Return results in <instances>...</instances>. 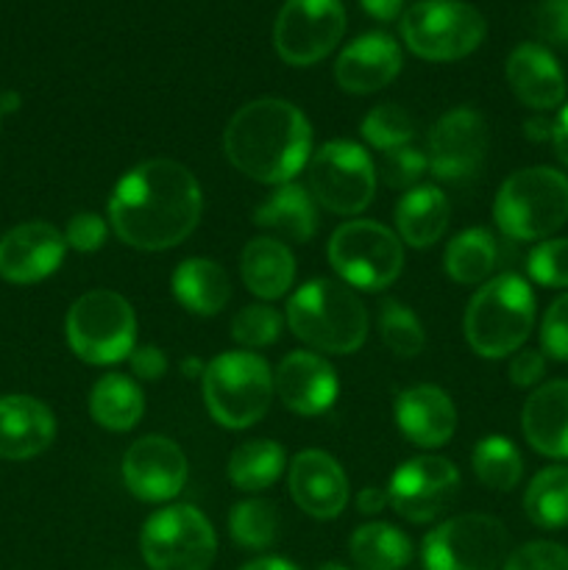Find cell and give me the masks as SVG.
Listing matches in <instances>:
<instances>
[{
  "mask_svg": "<svg viewBox=\"0 0 568 570\" xmlns=\"http://www.w3.org/2000/svg\"><path fill=\"white\" fill-rule=\"evenodd\" d=\"M287 326L315 354H354L365 345L368 309L349 284L312 278L290 298Z\"/></svg>",
  "mask_w": 568,
  "mask_h": 570,
  "instance_id": "cell-3",
  "label": "cell"
},
{
  "mask_svg": "<svg viewBox=\"0 0 568 570\" xmlns=\"http://www.w3.org/2000/svg\"><path fill=\"white\" fill-rule=\"evenodd\" d=\"M540 348L557 362H568V293L551 301L540 323Z\"/></svg>",
  "mask_w": 568,
  "mask_h": 570,
  "instance_id": "cell-42",
  "label": "cell"
},
{
  "mask_svg": "<svg viewBox=\"0 0 568 570\" xmlns=\"http://www.w3.org/2000/svg\"><path fill=\"white\" fill-rule=\"evenodd\" d=\"M239 570H298V568L287 560H278V557H262V560L248 562V566Z\"/></svg>",
  "mask_w": 568,
  "mask_h": 570,
  "instance_id": "cell-51",
  "label": "cell"
},
{
  "mask_svg": "<svg viewBox=\"0 0 568 570\" xmlns=\"http://www.w3.org/2000/svg\"><path fill=\"white\" fill-rule=\"evenodd\" d=\"M535 326V295L516 273L484 282L466 309V340L482 360H505L523 348Z\"/></svg>",
  "mask_w": 568,
  "mask_h": 570,
  "instance_id": "cell-4",
  "label": "cell"
},
{
  "mask_svg": "<svg viewBox=\"0 0 568 570\" xmlns=\"http://www.w3.org/2000/svg\"><path fill=\"white\" fill-rule=\"evenodd\" d=\"M379 337L401 360H412L427 345V332L410 306L399 301H384L379 309Z\"/></svg>",
  "mask_w": 568,
  "mask_h": 570,
  "instance_id": "cell-36",
  "label": "cell"
},
{
  "mask_svg": "<svg viewBox=\"0 0 568 570\" xmlns=\"http://www.w3.org/2000/svg\"><path fill=\"white\" fill-rule=\"evenodd\" d=\"M284 449L276 440H248L237 445L228 460V479L243 493H262L284 473Z\"/></svg>",
  "mask_w": 568,
  "mask_h": 570,
  "instance_id": "cell-31",
  "label": "cell"
},
{
  "mask_svg": "<svg viewBox=\"0 0 568 570\" xmlns=\"http://www.w3.org/2000/svg\"><path fill=\"white\" fill-rule=\"evenodd\" d=\"M499 262V245L488 228H466L449 243L443 256L445 273L457 284H484Z\"/></svg>",
  "mask_w": 568,
  "mask_h": 570,
  "instance_id": "cell-32",
  "label": "cell"
},
{
  "mask_svg": "<svg viewBox=\"0 0 568 570\" xmlns=\"http://www.w3.org/2000/svg\"><path fill=\"white\" fill-rule=\"evenodd\" d=\"M89 415L100 429L128 432L145 415V395L134 379L123 373H106L89 393Z\"/></svg>",
  "mask_w": 568,
  "mask_h": 570,
  "instance_id": "cell-29",
  "label": "cell"
},
{
  "mask_svg": "<svg viewBox=\"0 0 568 570\" xmlns=\"http://www.w3.org/2000/svg\"><path fill=\"white\" fill-rule=\"evenodd\" d=\"M243 284L262 301H278L295 282L293 250L273 237H254L239 254Z\"/></svg>",
  "mask_w": 568,
  "mask_h": 570,
  "instance_id": "cell-26",
  "label": "cell"
},
{
  "mask_svg": "<svg viewBox=\"0 0 568 570\" xmlns=\"http://www.w3.org/2000/svg\"><path fill=\"white\" fill-rule=\"evenodd\" d=\"M65 332L78 360L87 365H115L134 351L137 317L128 298L115 289H89L67 312Z\"/></svg>",
  "mask_w": 568,
  "mask_h": 570,
  "instance_id": "cell-7",
  "label": "cell"
},
{
  "mask_svg": "<svg viewBox=\"0 0 568 570\" xmlns=\"http://www.w3.org/2000/svg\"><path fill=\"white\" fill-rule=\"evenodd\" d=\"M484 156H488V122L471 106L445 111L429 131V173L440 181H473L484 167Z\"/></svg>",
  "mask_w": 568,
  "mask_h": 570,
  "instance_id": "cell-14",
  "label": "cell"
},
{
  "mask_svg": "<svg viewBox=\"0 0 568 570\" xmlns=\"http://www.w3.org/2000/svg\"><path fill=\"white\" fill-rule=\"evenodd\" d=\"M535 28L551 45H568V0H540Z\"/></svg>",
  "mask_w": 568,
  "mask_h": 570,
  "instance_id": "cell-44",
  "label": "cell"
},
{
  "mask_svg": "<svg viewBox=\"0 0 568 570\" xmlns=\"http://www.w3.org/2000/svg\"><path fill=\"white\" fill-rule=\"evenodd\" d=\"M65 234L45 220L20 223L0 237V278L9 284H37L59 271Z\"/></svg>",
  "mask_w": 568,
  "mask_h": 570,
  "instance_id": "cell-17",
  "label": "cell"
},
{
  "mask_svg": "<svg viewBox=\"0 0 568 570\" xmlns=\"http://www.w3.org/2000/svg\"><path fill=\"white\" fill-rule=\"evenodd\" d=\"M343 31L340 0H287L273 26V45L287 65L310 67L337 48Z\"/></svg>",
  "mask_w": 568,
  "mask_h": 570,
  "instance_id": "cell-13",
  "label": "cell"
},
{
  "mask_svg": "<svg viewBox=\"0 0 568 570\" xmlns=\"http://www.w3.org/2000/svg\"><path fill=\"white\" fill-rule=\"evenodd\" d=\"M507 527L484 512H466L440 523L423 538L421 560L427 570H496L507 560Z\"/></svg>",
  "mask_w": 568,
  "mask_h": 570,
  "instance_id": "cell-11",
  "label": "cell"
},
{
  "mask_svg": "<svg viewBox=\"0 0 568 570\" xmlns=\"http://www.w3.org/2000/svg\"><path fill=\"white\" fill-rule=\"evenodd\" d=\"M527 271L540 287H568V237H549L535 245Z\"/></svg>",
  "mask_w": 568,
  "mask_h": 570,
  "instance_id": "cell-39",
  "label": "cell"
},
{
  "mask_svg": "<svg viewBox=\"0 0 568 570\" xmlns=\"http://www.w3.org/2000/svg\"><path fill=\"white\" fill-rule=\"evenodd\" d=\"M56 438V417L31 395L0 399V460L22 462L39 456Z\"/></svg>",
  "mask_w": 568,
  "mask_h": 570,
  "instance_id": "cell-22",
  "label": "cell"
},
{
  "mask_svg": "<svg viewBox=\"0 0 568 570\" xmlns=\"http://www.w3.org/2000/svg\"><path fill=\"white\" fill-rule=\"evenodd\" d=\"M329 265L343 284L365 293L390 287L404 267V248L393 228L376 220H349L329 239Z\"/></svg>",
  "mask_w": 568,
  "mask_h": 570,
  "instance_id": "cell-8",
  "label": "cell"
},
{
  "mask_svg": "<svg viewBox=\"0 0 568 570\" xmlns=\"http://www.w3.org/2000/svg\"><path fill=\"white\" fill-rule=\"evenodd\" d=\"M418 134L415 120L410 117V111L401 109L395 104H382L376 109H371L362 120V139H365L371 148L388 150L404 148L412 142V137Z\"/></svg>",
  "mask_w": 568,
  "mask_h": 570,
  "instance_id": "cell-37",
  "label": "cell"
},
{
  "mask_svg": "<svg viewBox=\"0 0 568 570\" xmlns=\"http://www.w3.org/2000/svg\"><path fill=\"white\" fill-rule=\"evenodd\" d=\"M501 570H568V549L549 540H535L512 551Z\"/></svg>",
  "mask_w": 568,
  "mask_h": 570,
  "instance_id": "cell-41",
  "label": "cell"
},
{
  "mask_svg": "<svg viewBox=\"0 0 568 570\" xmlns=\"http://www.w3.org/2000/svg\"><path fill=\"white\" fill-rule=\"evenodd\" d=\"M20 109V95L17 92H3L0 95V115H11V111Z\"/></svg>",
  "mask_w": 568,
  "mask_h": 570,
  "instance_id": "cell-52",
  "label": "cell"
},
{
  "mask_svg": "<svg viewBox=\"0 0 568 570\" xmlns=\"http://www.w3.org/2000/svg\"><path fill=\"white\" fill-rule=\"evenodd\" d=\"M507 83L523 106L535 111L557 109L566 98V76L543 45L523 42L507 59Z\"/></svg>",
  "mask_w": 568,
  "mask_h": 570,
  "instance_id": "cell-23",
  "label": "cell"
},
{
  "mask_svg": "<svg viewBox=\"0 0 568 570\" xmlns=\"http://www.w3.org/2000/svg\"><path fill=\"white\" fill-rule=\"evenodd\" d=\"M254 223L282 243L284 239L310 243L317 234L321 217H317V204L310 189L298 187V184H282L256 206Z\"/></svg>",
  "mask_w": 568,
  "mask_h": 570,
  "instance_id": "cell-25",
  "label": "cell"
},
{
  "mask_svg": "<svg viewBox=\"0 0 568 570\" xmlns=\"http://www.w3.org/2000/svg\"><path fill=\"white\" fill-rule=\"evenodd\" d=\"M527 443L549 460H568V379L535 390L521 410Z\"/></svg>",
  "mask_w": 568,
  "mask_h": 570,
  "instance_id": "cell-24",
  "label": "cell"
},
{
  "mask_svg": "<svg viewBox=\"0 0 568 570\" xmlns=\"http://www.w3.org/2000/svg\"><path fill=\"white\" fill-rule=\"evenodd\" d=\"M228 532L239 549L265 551L271 549L278 534V512L271 501L248 499L232 507Z\"/></svg>",
  "mask_w": 568,
  "mask_h": 570,
  "instance_id": "cell-35",
  "label": "cell"
},
{
  "mask_svg": "<svg viewBox=\"0 0 568 570\" xmlns=\"http://www.w3.org/2000/svg\"><path fill=\"white\" fill-rule=\"evenodd\" d=\"M106 220L95 212H78L70 217L65 228V243L78 254H92V250L104 248L106 243Z\"/></svg>",
  "mask_w": 568,
  "mask_h": 570,
  "instance_id": "cell-43",
  "label": "cell"
},
{
  "mask_svg": "<svg viewBox=\"0 0 568 570\" xmlns=\"http://www.w3.org/2000/svg\"><path fill=\"white\" fill-rule=\"evenodd\" d=\"M360 3H362V9L373 17V20L390 22L401 14V6H404V0H360Z\"/></svg>",
  "mask_w": 568,
  "mask_h": 570,
  "instance_id": "cell-48",
  "label": "cell"
},
{
  "mask_svg": "<svg viewBox=\"0 0 568 570\" xmlns=\"http://www.w3.org/2000/svg\"><path fill=\"white\" fill-rule=\"evenodd\" d=\"M429 159L423 150L404 145V148L388 150L382 156V165H379V176L388 184L390 189H415L421 187V178L427 176Z\"/></svg>",
  "mask_w": 568,
  "mask_h": 570,
  "instance_id": "cell-40",
  "label": "cell"
},
{
  "mask_svg": "<svg viewBox=\"0 0 568 570\" xmlns=\"http://www.w3.org/2000/svg\"><path fill=\"white\" fill-rule=\"evenodd\" d=\"M527 137L535 139V142H543V139H551L555 134V120H543V117H532L527 120Z\"/></svg>",
  "mask_w": 568,
  "mask_h": 570,
  "instance_id": "cell-50",
  "label": "cell"
},
{
  "mask_svg": "<svg viewBox=\"0 0 568 570\" xmlns=\"http://www.w3.org/2000/svg\"><path fill=\"white\" fill-rule=\"evenodd\" d=\"M290 495L310 518L332 521L349 504V479L340 462L326 451H301L290 462Z\"/></svg>",
  "mask_w": 568,
  "mask_h": 570,
  "instance_id": "cell-19",
  "label": "cell"
},
{
  "mask_svg": "<svg viewBox=\"0 0 568 570\" xmlns=\"http://www.w3.org/2000/svg\"><path fill=\"white\" fill-rule=\"evenodd\" d=\"M139 549L150 570H209L217 538L204 512L189 504H173L145 521Z\"/></svg>",
  "mask_w": 568,
  "mask_h": 570,
  "instance_id": "cell-12",
  "label": "cell"
},
{
  "mask_svg": "<svg viewBox=\"0 0 568 570\" xmlns=\"http://www.w3.org/2000/svg\"><path fill=\"white\" fill-rule=\"evenodd\" d=\"M284 317L278 315V309L267 304H251L245 309H239L232 321V337L234 343L243 345L245 351L265 348L273 345L282 334Z\"/></svg>",
  "mask_w": 568,
  "mask_h": 570,
  "instance_id": "cell-38",
  "label": "cell"
},
{
  "mask_svg": "<svg viewBox=\"0 0 568 570\" xmlns=\"http://www.w3.org/2000/svg\"><path fill=\"white\" fill-rule=\"evenodd\" d=\"M204 209L200 184L182 161L148 159L117 181L109 223L137 250H167L195 232Z\"/></svg>",
  "mask_w": 568,
  "mask_h": 570,
  "instance_id": "cell-1",
  "label": "cell"
},
{
  "mask_svg": "<svg viewBox=\"0 0 568 570\" xmlns=\"http://www.w3.org/2000/svg\"><path fill=\"white\" fill-rule=\"evenodd\" d=\"M473 473L479 482L496 493H510L518 488L523 476V456L516 449V443L501 434H490L477 443L471 454Z\"/></svg>",
  "mask_w": 568,
  "mask_h": 570,
  "instance_id": "cell-34",
  "label": "cell"
},
{
  "mask_svg": "<svg viewBox=\"0 0 568 570\" xmlns=\"http://www.w3.org/2000/svg\"><path fill=\"white\" fill-rule=\"evenodd\" d=\"M449 200L438 187H421L404 193V198L395 204V232L401 243L412 248H429L438 243L449 228Z\"/></svg>",
  "mask_w": 568,
  "mask_h": 570,
  "instance_id": "cell-28",
  "label": "cell"
},
{
  "mask_svg": "<svg viewBox=\"0 0 568 570\" xmlns=\"http://www.w3.org/2000/svg\"><path fill=\"white\" fill-rule=\"evenodd\" d=\"M401 72V48L388 33H365L354 39L334 65L340 89L351 95H371L388 87Z\"/></svg>",
  "mask_w": 568,
  "mask_h": 570,
  "instance_id": "cell-21",
  "label": "cell"
},
{
  "mask_svg": "<svg viewBox=\"0 0 568 570\" xmlns=\"http://www.w3.org/2000/svg\"><path fill=\"white\" fill-rule=\"evenodd\" d=\"M173 295L178 304L187 312L200 317H212L217 312L226 309L228 298H232V282L228 273L223 271L217 262L206 259V256H193L184 259L182 265L173 271L170 278Z\"/></svg>",
  "mask_w": 568,
  "mask_h": 570,
  "instance_id": "cell-27",
  "label": "cell"
},
{
  "mask_svg": "<svg viewBox=\"0 0 568 570\" xmlns=\"http://www.w3.org/2000/svg\"><path fill=\"white\" fill-rule=\"evenodd\" d=\"M493 220L518 243L549 239L568 220V176L555 167H523L499 187Z\"/></svg>",
  "mask_w": 568,
  "mask_h": 570,
  "instance_id": "cell-5",
  "label": "cell"
},
{
  "mask_svg": "<svg viewBox=\"0 0 568 570\" xmlns=\"http://www.w3.org/2000/svg\"><path fill=\"white\" fill-rule=\"evenodd\" d=\"M356 570H404L412 562V543L390 523H365L349 540Z\"/></svg>",
  "mask_w": 568,
  "mask_h": 570,
  "instance_id": "cell-30",
  "label": "cell"
},
{
  "mask_svg": "<svg viewBox=\"0 0 568 570\" xmlns=\"http://www.w3.org/2000/svg\"><path fill=\"white\" fill-rule=\"evenodd\" d=\"M128 365L131 373L143 382H159L167 371V356L165 351L156 348V345H134V351L128 354Z\"/></svg>",
  "mask_w": 568,
  "mask_h": 570,
  "instance_id": "cell-46",
  "label": "cell"
},
{
  "mask_svg": "<svg viewBox=\"0 0 568 570\" xmlns=\"http://www.w3.org/2000/svg\"><path fill=\"white\" fill-rule=\"evenodd\" d=\"M317 570H349V568L340 566V562H326V566H321Z\"/></svg>",
  "mask_w": 568,
  "mask_h": 570,
  "instance_id": "cell-53",
  "label": "cell"
},
{
  "mask_svg": "<svg viewBox=\"0 0 568 570\" xmlns=\"http://www.w3.org/2000/svg\"><path fill=\"white\" fill-rule=\"evenodd\" d=\"M187 476L189 468L184 451L161 434L139 438L123 456V482L128 493L148 504L176 499L187 484Z\"/></svg>",
  "mask_w": 568,
  "mask_h": 570,
  "instance_id": "cell-16",
  "label": "cell"
},
{
  "mask_svg": "<svg viewBox=\"0 0 568 570\" xmlns=\"http://www.w3.org/2000/svg\"><path fill=\"white\" fill-rule=\"evenodd\" d=\"M376 167L362 145L334 139L321 145L306 161V184L315 204L334 215H360L376 193Z\"/></svg>",
  "mask_w": 568,
  "mask_h": 570,
  "instance_id": "cell-10",
  "label": "cell"
},
{
  "mask_svg": "<svg viewBox=\"0 0 568 570\" xmlns=\"http://www.w3.org/2000/svg\"><path fill=\"white\" fill-rule=\"evenodd\" d=\"M223 150L243 176L282 187L310 161L312 126L290 100H251L228 120Z\"/></svg>",
  "mask_w": 568,
  "mask_h": 570,
  "instance_id": "cell-2",
  "label": "cell"
},
{
  "mask_svg": "<svg viewBox=\"0 0 568 570\" xmlns=\"http://www.w3.org/2000/svg\"><path fill=\"white\" fill-rule=\"evenodd\" d=\"M204 401L212 421L221 426L248 429L273 401V373L254 351H226L204 367Z\"/></svg>",
  "mask_w": 568,
  "mask_h": 570,
  "instance_id": "cell-6",
  "label": "cell"
},
{
  "mask_svg": "<svg viewBox=\"0 0 568 570\" xmlns=\"http://www.w3.org/2000/svg\"><path fill=\"white\" fill-rule=\"evenodd\" d=\"M460 490V473L445 456L423 454L407 460L390 476L388 501L404 521L429 523L443 515Z\"/></svg>",
  "mask_w": 568,
  "mask_h": 570,
  "instance_id": "cell-15",
  "label": "cell"
},
{
  "mask_svg": "<svg viewBox=\"0 0 568 570\" xmlns=\"http://www.w3.org/2000/svg\"><path fill=\"white\" fill-rule=\"evenodd\" d=\"M484 33V17L460 0H421L401 17L407 48L427 61L462 59L482 45Z\"/></svg>",
  "mask_w": 568,
  "mask_h": 570,
  "instance_id": "cell-9",
  "label": "cell"
},
{
  "mask_svg": "<svg viewBox=\"0 0 568 570\" xmlns=\"http://www.w3.org/2000/svg\"><path fill=\"white\" fill-rule=\"evenodd\" d=\"M546 376V354L535 348H521L516 351V356L510 360V382L516 387H535V384L543 382Z\"/></svg>",
  "mask_w": 568,
  "mask_h": 570,
  "instance_id": "cell-45",
  "label": "cell"
},
{
  "mask_svg": "<svg viewBox=\"0 0 568 570\" xmlns=\"http://www.w3.org/2000/svg\"><path fill=\"white\" fill-rule=\"evenodd\" d=\"M551 142H555L557 159H560L562 165H566V170H568V104L562 106L560 115H557L555 134H551Z\"/></svg>",
  "mask_w": 568,
  "mask_h": 570,
  "instance_id": "cell-49",
  "label": "cell"
},
{
  "mask_svg": "<svg viewBox=\"0 0 568 570\" xmlns=\"http://www.w3.org/2000/svg\"><path fill=\"white\" fill-rule=\"evenodd\" d=\"M395 423L418 449H440L457 432V406L434 384H415L395 399Z\"/></svg>",
  "mask_w": 568,
  "mask_h": 570,
  "instance_id": "cell-20",
  "label": "cell"
},
{
  "mask_svg": "<svg viewBox=\"0 0 568 570\" xmlns=\"http://www.w3.org/2000/svg\"><path fill=\"white\" fill-rule=\"evenodd\" d=\"M273 393L295 415H323L337 401V373L315 351H293L278 362L273 373Z\"/></svg>",
  "mask_w": 568,
  "mask_h": 570,
  "instance_id": "cell-18",
  "label": "cell"
},
{
  "mask_svg": "<svg viewBox=\"0 0 568 570\" xmlns=\"http://www.w3.org/2000/svg\"><path fill=\"white\" fill-rule=\"evenodd\" d=\"M523 512L540 529L568 527V465H549L529 482Z\"/></svg>",
  "mask_w": 568,
  "mask_h": 570,
  "instance_id": "cell-33",
  "label": "cell"
},
{
  "mask_svg": "<svg viewBox=\"0 0 568 570\" xmlns=\"http://www.w3.org/2000/svg\"><path fill=\"white\" fill-rule=\"evenodd\" d=\"M384 507H390L388 501V488H365L360 490V495H356V510L362 512V515H376V512H382Z\"/></svg>",
  "mask_w": 568,
  "mask_h": 570,
  "instance_id": "cell-47",
  "label": "cell"
}]
</instances>
